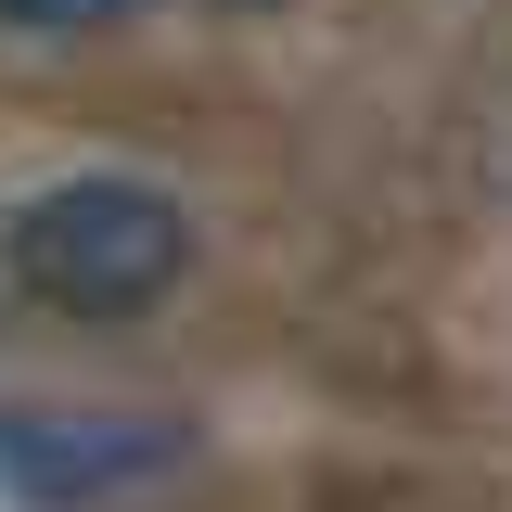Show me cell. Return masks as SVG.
Listing matches in <instances>:
<instances>
[{
  "label": "cell",
  "mask_w": 512,
  "mask_h": 512,
  "mask_svg": "<svg viewBox=\"0 0 512 512\" xmlns=\"http://www.w3.org/2000/svg\"><path fill=\"white\" fill-rule=\"evenodd\" d=\"M180 269H192V205L141 167H77L0 218V282L52 320H90V333L167 308Z\"/></svg>",
  "instance_id": "cell-1"
},
{
  "label": "cell",
  "mask_w": 512,
  "mask_h": 512,
  "mask_svg": "<svg viewBox=\"0 0 512 512\" xmlns=\"http://www.w3.org/2000/svg\"><path fill=\"white\" fill-rule=\"evenodd\" d=\"M192 461L180 410H77V397H0V500L26 512H103Z\"/></svg>",
  "instance_id": "cell-2"
},
{
  "label": "cell",
  "mask_w": 512,
  "mask_h": 512,
  "mask_svg": "<svg viewBox=\"0 0 512 512\" xmlns=\"http://www.w3.org/2000/svg\"><path fill=\"white\" fill-rule=\"evenodd\" d=\"M141 0H0V26L13 39H103V26H128Z\"/></svg>",
  "instance_id": "cell-3"
},
{
  "label": "cell",
  "mask_w": 512,
  "mask_h": 512,
  "mask_svg": "<svg viewBox=\"0 0 512 512\" xmlns=\"http://www.w3.org/2000/svg\"><path fill=\"white\" fill-rule=\"evenodd\" d=\"M205 13H282V0H205Z\"/></svg>",
  "instance_id": "cell-4"
}]
</instances>
